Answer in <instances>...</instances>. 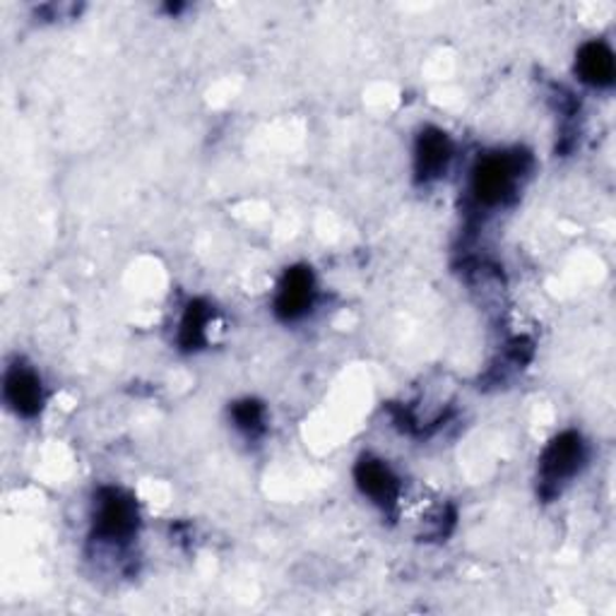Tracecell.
I'll list each match as a JSON object with an SVG mask.
<instances>
[{"label":"cell","instance_id":"obj_6","mask_svg":"<svg viewBox=\"0 0 616 616\" xmlns=\"http://www.w3.org/2000/svg\"><path fill=\"white\" fill-rule=\"evenodd\" d=\"M5 400L22 417H34L42 409V383L30 369L15 367L5 376Z\"/></svg>","mask_w":616,"mask_h":616},{"label":"cell","instance_id":"obj_5","mask_svg":"<svg viewBox=\"0 0 616 616\" xmlns=\"http://www.w3.org/2000/svg\"><path fill=\"white\" fill-rule=\"evenodd\" d=\"M453 144L443 130L427 128L417 140V154H415V168L419 178H439L445 166L451 162Z\"/></svg>","mask_w":616,"mask_h":616},{"label":"cell","instance_id":"obj_4","mask_svg":"<svg viewBox=\"0 0 616 616\" xmlns=\"http://www.w3.org/2000/svg\"><path fill=\"white\" fill-rule=\"evenodd\" d=\"M313 297H316V284L313 275L304 265L287 270L284 280L280 284V292L275 299V311L282 321H297L311 309Z\"/></svg>","mask_w":616,"mask_h":616},{"label":"cell","instance_id":"obj_7","mask_svg":"<svg viewBox=\"0 0 616 616\" xmlns=\"http://www.w3.org/2000/svg\"><path fill=\"white\" fill-rule=\"evenodd\" d=\"M357 485L359 489L367 493L369 499H373L381 505H393L397 499V479L393 477V473L385 467L381 461H371V457H364L355 469Z\"/></svg>","mask_w":616,"mask_h":616},{"label":"cell","instance_id":"obj_2","mask_svg":"<svg viewBox=\"0 0 616 616\" xmlns=\"http://www.w3.org/2000/svg\"><path fill=\"white\" fill-rule=\"evenodd\" d=\"M518 176V162L509 154H497L481 160L475 168L473 188L479 202L499 205L513 190Z\"/></svg>","mask_w":616,"mask_h":616},{"label":"cell","instance_id":"obj_10","mask_svg":"<svg viewBox=\"0 0 616 616\" xmlns=\"http://www.w3.org/2000/svg\"><path fill=\"white\" fill-rule=\"evenodd\" d=\"M234 419H236V425L241 429H246V431H258L263 427V407L258 403H253V400H246V403H239L234 407Z\"/></svg>","mask_w":616,"mask_h":616},{"label":"cell","instance_id":"obj_8","mask_svg":"<svg viewBox=\"0 0 616 616\" xmlns=\"http://www.w3.org/2000/svg\"><path fill=\"white\" fill-rule=\"evenodd\" d=\"M576 68L581 72V78L588 84H593V88H609L616 75L614 56L602 42H588L578 51Z\"/></svg>","mask_w":616,"mask_h":616},{"label":"cell","instance_id":"obj_9","mask_svg":"<svg viewBox=\"0 0 616 616\" xmlns=\"http://www.w3.org/2000/svg\"><path fill=\"white\" fill-rule=\"evenodd\" d=\"M210 311L202 301H193L188 306L184 323H181V345L186 349H196L205 342V325H208Z\"/></svg>","mask_w":616,"mask_h":616},{"label":"cell","instance_id":"obj_3","mask_svg":"<svg viewBox=\"0 0 616 616\" xmlns=\"http://www.w3.org/2000/svg\"><path fill=\"white\" fill-rule=\"evenodd\" d=\"M583 441L578 433L566 431L554 439L545 455H542V479H545V485L557 487L559 481L573 477L583 463Z\"/></svg>","mask_w":616,"mask_h":616},{"label":"cell","instance_id":"obj_1","mask_svg":"<svg viewBox=\"0 0 616 616\" xmlns=\"http://www.w3.org/2000/svg\"><path fill=\"white\" fill-rule=\"evenodd\" d=\"M138 527V505L128 493L104 489L96 505V533L108 539H126Z\"/></svg>","mask_w":616,"mask_h":616}]
</instances>
